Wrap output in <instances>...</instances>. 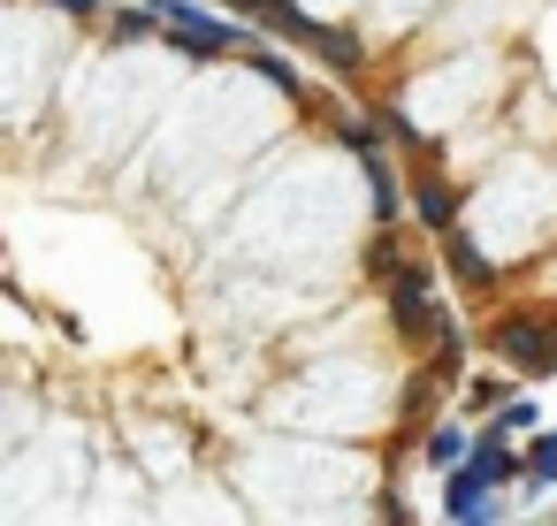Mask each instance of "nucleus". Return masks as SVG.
<instances>
[{
	"mask_svg": "<svg viewBox=\"0 0 557 526\" xmlns=\"http://www.w3.org/2000/svg\"><path fill=\"white\" fill-rule=\"evenodd\" d=\"M389 321H397L405 343H443V336H450V305L435 298V275H428L420 260H405V267L389 275Z\"/></svg>",
	"mask_w": 557,
	"mask_h": 526,
	"instance_id": "f257e3e1",
	"label": "nucleus"
},
{
	"mask_svg": "<svg viewBox=\"0 0 557 526\" xmlns=\"http://www.w3.org/2000/svg\"><path fill=\"white\" fill-rule=\"evenodd\" d=\"M146 9L161 16L169 47H176V54H191V62H222V54H237V47H245V32H237V24H222V16H207L199 0H146Z\"/></svg>",
	"mask_w": 557,
	"mask_h": 526,
	"instance_id": "f03ea898",
	"label": "nucleus"
},
{
	"mask_svg": "<svg viewBox=\"0 0 557 526\" xmlns=\"http://www.w3.org/2000/svg\"><path fill=\"white\" fill-rule=\"evenodd\" d=\"M488 351L519 374H557V321L549 313H504V321H488Z\"/></svg>",
	"mask_w": 557,
	"mask_h": 526,
	"instance_id": "7ed1b4c3",
	"label": "nucleus"
},
{
	"mask_svg": "<svg viewBox=\"0 0 557 526\" xmlns=\"http://www.w3.org/2000/svg\"><path fill=\"white\" fill-rule=\"evenodd\" d=\"M412 222L435 229V245L458 229V184L450 176H412Z\"/></svg>",
	"mask_w": 557,
	"mask_h": 526,
	"instance_id": "20e7f679",
	"label": "nucleus"
},
{
	"mask_svg": "<svg viewBox=\"0 0 557 526\" xmlns=\"http://www.w3.org/2000/svg\"><path fill=\"white\" fill-rule=\"evenodd\" d=\"M443 260H450V275H458V290H496V283H504V275H496V260H481L466 229H450V237H443Z\"/></svg>",
	"mask_w": 557,
	"mask_h": 526,
	"instance_id": "39448f33",
	"label": "nucleus"
},
{
	"mask_svg": "<svg viewBox=\"0 0 557 526\" xmlns=\"http://www.w3.org/2000/svg\"><path fill=\"white\" fill-rule=\"evenodd\" d=\"M473 442H481V435H466L458 419H435V427H428V465H435V473L450 480V473H458V465L473 458Z\"/></svg>",
	"mask_w": 557,
	"mask_h": 526,
	"instance_id": "423d86ee",
	"label": "nucleus"
},
{
	"mask_svg": "<svg viewBox=\"0 0 557 526\" xmlns=\"http://www.w3.org/2000/svg\"><path fill=\"white\" fill-rule=\"evenodd\" d=\"M359 168H367V199H374V214H382V229H389V222H397V206H405V191H397V168H389V153H367Z\"/></svg>",
	"mask_w": 557,
	"mask_h": 526,
	"instance_id": "0eeeda50",
	"label": "nucleus"
},
{
	"mask_svg": "<svg viewBox=\"0 0 557 526\" xmlns=\"http://www.w3.org/2000/svg\"><path fill=\"white\" fill-rule=\"evenodd\" d=\"M245 62H252V70H260V77H268L275 92H290V100H306V77H298V70H290V62H283L275 47H245Z\"/></svg>",
	"mask_w": 557,
	"mask_h": 526,
	"instance_id": "6e6552de",
	"label": "nucleus"
},
{
	"mask_svg": "<svg viewBox=\"0 0 557 526\" xmlns=\"http://www.w3.org/2000/svg\"><path fill=\"white\" fill-rule=\"evenodd\" d=\"M527 427H534V404H527V397H511V404H504L481 435H488V442H511V435H527Z\"/></svg>",
	"mask_w": 557,
	"mask_h": 526,
	"instance_id": "1a4fd4ad",
	"label": "nucleus"
},
{
	"mask_svg": "<svg viewBox=\"0 0 557 526\" xmlns=\"http://www.w3.org/2000/svg\"><path fill=\"white\" fill-rule=\"evenodd\" d=\"M108 32H115V39H153V32H161V16H153V9H115V16H108Z\"/></svg>",
	"mask_w": 557,
	"mask_h": 526,
	"instance_id": "9d476101",
	"label": "nucleus"
},
{
	"mask_svg": "<svg viewBox=\"0 0 557 526\" xmlns=\"http://www.w3.org/2000/svg\"><path fill=\"white\" fill-rule=\"evenodd\" d=\"M527 480H534V488H557V435H542V442L527 450Z\"/></svg>",
	"mask_w": 557,
	"mask_h": 526,
	"instance_id": "9b49d317",
	"label": "nucleus"
},
{
	"mask_svg": "<svg viewBox=\"0 0 557 526\" xmlns=\"http://www.w3.org/2000/svg\"><path fill=\"white\" fill-rule=\"evenodd\" d=\"M230 9H237V16H252V24H275L290 0H230Z\"/></svg>",
	"mask_w": 557,
	"mask_h": 526,
	"instance_id": "f8f14e48",
	"label": "nucleus"
},
{
	"mask_svg": "<svg viewBox=\"0 0 557 526\" xmlns=\"http://www.w3.org/2000/svg\"><path fill=\"white\" fill-rule=\"evenodd\" d=\"M458 526H504V503H481L473 518H458Z\"/></svg>",
	"mask_w": 557,
	"mask_h": 526,
	"instance_id": "ddd939ff",
	"label": "nucleus"
},
{
	"mask_svg": "<svg viewBox=\"0 0 557 526\" xmlns=\"http://www.w3.org/2000/svg\"><path fill=\"white\" fill-rule=\"evenodd\" d=\"M62 16H100V0H54Z\"/></svg>",
	"mask_w": 557,
	"mask_h": 526,
	"instance_id": "4468645a",
	"label": "nucleus"
}]
</instances>
